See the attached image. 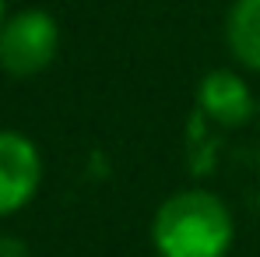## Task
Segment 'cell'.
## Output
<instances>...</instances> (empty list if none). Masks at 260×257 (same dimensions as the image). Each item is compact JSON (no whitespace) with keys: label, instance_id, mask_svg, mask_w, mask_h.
<instances>
[{"label":"cell","instance_id":"1","mask_svg":"<svg viewBox=\"0 0 260 257\" xmlns=\"http://www.w3.org/2000/svg\"><path fill=\"white\" fill-rule=\"evenodd\" d=\"M155 257H229L236 243V215L208 187H183L158 201L148 225Z\"/></svg>","mask_w":260,"mask_h":257},{"label":"cell","instance_id":"2","mask_svg":"<svg viewBox=\"0 0 260 257\" xmlns=\"http://www.w3.org/2000/svg\"><path fill=\"white\" fill-rule=\"evenodd\" d=\"M60 21L43 7L7 11L0 25V71L7 78H39L60 56Z\"/></svg>","mask_w":260,"mask_h":257},{"label":"cell","instance_id":"3","mask_svg":"<svg viewBox=\"0 0 260 257\" xmlns=\"http://www.w3.org/2000/svg\"><path fill=\"white\" fill-rule=\"evenodd\" d=\"M46 162L39 145L14 127H0V218L25 212L43 187Z\"/></svg>","mask_w":260,"mask_h":257},{"label":"cell","instance_id":"4","mask_svg":"<svg viewBox=\"0 0 260 257\" xmlns=\"http://www.w3.org/2000/svg\"><path fill=\"white\" fill-rule=\"evenodd\" d=\"M197 113L225 130L246 127L257 113V92L250 85L246 71L239 67H215L197 81Z\"/></svg>","mask_w":260,"mask_h":257},{"label":"cell","instance_id":"5","mask_svg":"<svg viewBox=\"0 0 260 257\" xmlns=\"http://www.w3.org/2000/svg\"><path fill=\"white\" fill-rule=\"evenodd\" d=\"M221 39L239 71L260 74V0H229Z\"/></svg>","mask_w":260,"mask_h":257},{"label":"cell","instance_id":"6","mask_svg":"<svg viewBox=\"0 0 260 257\" xmlns=\"http://www.w3.org/2000/svg\"><path fill=\"white\" fill-rule=\"evenodd\" d=\"M0 257H28V247L18 236H0Z\"/></svg>","mask_w":260,"mask_h":257},{"label":"cell","instance_id":"7","mask_svg":"<svg viewBox=\"0 0 260 257\" xmlns=\"http://www.w3.org/2000/svg\"><path fill=\"white\" fill-rule=\"evenodd\" d=\"M4 18H7V0H0V25H4Z\"/></svg>","mask_w":260,"mask_h":257}]
</instances>
